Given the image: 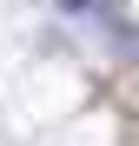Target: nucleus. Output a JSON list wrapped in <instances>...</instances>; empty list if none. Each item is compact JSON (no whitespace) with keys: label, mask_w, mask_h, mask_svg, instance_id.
Instances as JSON below:
<instances>
[{"label":"nucleus","mask_w":139,"mask_h":146,"mask_svg":"<svg viewBox=\"0 0 139 146\" xmlns=\"http://www.w3.org/2000/svg\"><path fill=\"white\" fill-rule=\"evenodd\" d=\"M60 13H73V20H113L106 0H60Z\"/></svg>","instance_id":"1"}]
</instances>
